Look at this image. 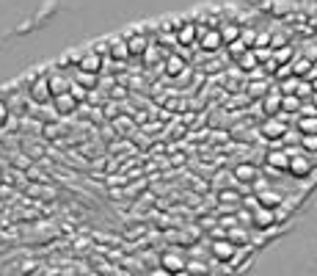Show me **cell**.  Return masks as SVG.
Instances as JSON below:
<instances>
[{
  "mask_svg": "<svg viewBox=\"0 0 317 276\" xmlns=\"http://www.w3.org/2000/svg\"><path fill=\"white\" fill-rule=\"evenodd\" d=\"M97 78L99 75H94V72H83V69H77V66H75V72H72V80L80 83L83 89H94V86H97Z\"/></svg>",
  "mask_w": 317,
  "mask_h": 276,
  "instance_id": "obj_13",
  "label": "cell"
},
{
  "mask_svg": "<svg viewBox=\"0 0 317 276\" xmlns=\"http://www.w3.org/2000/svg\"><path fill=\"white\" fill-rule=\"evenodd\" d=\"M240 66H243V69H254V66H257V53H243V56H240Z\"/></svg>",
  "mask_w": 317,
  "mask_h": 276,
  "instance_id": "obj_18",
  "label": "cell"
},
{
  "mask_svg": "<svg viewBox=\"0 0 317 276\" xmlns=\"http://www.w3.org/2000/svg\"><path fill=\"white\" fill-rule=\"evenodd\" d=\"M9 119H11V108H9V103H6L3 97H0V127L9 124Z\"/></svg>",
  "mask_w": 317,
  "mask_h": 276,
  "instance_id": "obj_19",
  "label": "cell"
},
{
  "mask_svg": "<svg viewBox=\"0 0 317 276\" xmlns=\"http://www.w3.org/2000/svg\"><path fill=\"white\" fill-rule=\"evenodd\" d=\"M47 80H50V91H52V97H58V94H66L72 89V80L66 72H61V69H50L47 72Z\"/></svg>",
  "mask_w": 317,
  "mask_h": 276,
  "instance_id": "obj_4",
  "label": "cell"
},
{
  "mask_svg": "<svg viewBox=\"0 0 317 276\" xmlns=\"http://www.w3.org/2000/svg\"><path fill=\"white\" fill-rule=\"evenodd\" d=\"M28 97L33 99V103H39V105L52 103V91H50V80H47V75H39V78H33V80H31V86H28Z\"/></svg>",
  "mask_w": 317,
  "mask_h": 276,
  "instance_id": "obj_1",
  "label": "cell"
},
{
  "mask_svg": "<svg viewBox=\"0 0 317 276\" xmlns=\"http://www.w3.org/2000/svg\"><path fill=\"white\" fill-rule=\"evenodd\" d=\"M268 166H273V169H289V155L287 152H271L268 155Z\"/></svg>",
  "mask_w": 317,
  "mask_h": 276,
  "instance_id": "obj_15",
  "label": "cell"
},
{
  "mask_svg": "<svg viewBox=\"0 0 317 276\" xmlns=\"http://www.w3.org/2000/svg\"><path fill=\"white\" fill-rule=\"evenodd\" d=\"M127 47H130V56H146V50H149V39H146L144 33H133V36L127 39Z\"/></svg>",
  "mask_w": 317,
  "mask_h": 276,
  "instance_id": "obj_9",
  "label": "cell"
},
{
  "mask_svg": "<svg viewBox=\"0 0 317 276\" xmlns=\"http://www.w3.org/2000/svg\"><path fill=\"white\" fill-rule=\"evenodd\" d=\"M199 39V28L196 22H182L179 31H177V44L182 47H193V42Z\"/></svg>",
  "mask_w": 317,
  "mask_h": 276,
  "instance_id": "obj_8",
  "label": "cell"
},
{
  "mask_svg": "<svg viewBox=\"0 0 317 276\" xmlns=\"http://www.w3.org/2000/svg\"><path fill=\"white\" fill-rule=\"evenodd\" d=\"M108 53H111L116 61H127V58H130V47H127V42H121V39H113Z\"/></svg>",
  "mask_w": 317,
  "mask_h": 276,
  "instance_id": "obj_14",
  "label": "cell"
},
{
  "mask_svg": "<svg viewBox=\"0 0 317 276\" xmlns=\"http://www.w3.org/2000/svg\"><path fill=\"white\" fill-rule=\"evenodd\" d=\"M237 254V243H232V240H215L213 243V257L221 260V262H229Z\"/></svg>",
  "mask_w": 317,
  "mask_h": 276,
  "instance_id": "obj_7",
  "label": "cell"
},
{
  "mask_svg": "<svg viewBox=\"0 0 317 276\" xmlns=\"http://www.w3.org/2000/svg\"><path fill=\"white\" fill-rule=\"evenodd\" d=\"M188 271L191 273H207V268H204V262H188Z\"/></svg>",
  "mask_w": 317,
  "mask_h": 276,
  "instance_id": "obj_21",
  "label": "cell"
},
{
  "mask_svg": "<svg viewBox=\"0 0 317 276\" xmlns=\"http://www.w3.org/2000/svg\"><path fill=\"white\" fill-rule=\"evenodd\" d=\"M182 66H185V64H182V58H179V56H171V58L166 61V69L171 72V75H179V72H182Z\"/></svg>",
  "mask_w": 317,
  "mask_h": 276,
  "instance_id": "obj_17",
  "label": "cell"
},
{
  "mask_svg": "<svg viewBox=\"0 0 317 276\" xmlns=\"http://www.w3.org/2000/svg\"><path fill=\"white\" fill-rule=\"evenodd\" d=\"M102 66H105V61H102V53H99V50H86L83 56L77 58V69H83V72H94V75H99Z\"/></svg>",
  "mask_w": 317,
  "mask_h": 276,
  "instance_id": "obj_3",
  "label": "cell"
},
{
  "mask_svg": "<svg viewBox=\"0 0 317 276\" xmlns=\"http://www.w3.org/2000/svg\"><path fill=\"white\" fill-rule=\"evenodd\" d=\"M221 202H226V205H240V193L224 191V193H221Z\"/></svg>",
  "mask_w": 317,
  "mask_h": 276,
  "instance_id": "obj_20",
  "label": "cell"
},
{
  "mask_svg": "<svg viewBox=\"0 0 317 276\" xmlns=\"http://www.w3.org/2000/svg\"><path fill=\"white\" fill-rule=\"evenodd\" d=\"M160 268H163L166 273H171V276H179L182 271H188V262L185 257H182V252H163L160 254Z\"/></svg>",
  "mask_w": 317,
  "mask_h": 276,
  "instance_id": "obj_2",
  "label": "cell"
},
{
  "mask_svg": "<svg viewBox=\"0 0 317 276\" xmlns=\"http://www.w3.org/2000/svg\"><path fill=\"white\" fill-rule=\"evenodd\" d=\"M77 103H80V99H77L72 91H66V94H58V97H52V105H56L58 116H69V113H75Z\"/></svg>",
  "mask_w": 317,
  "mask_h": 276,
  "instance_id": "obj_5",
  "label": "cell"
},
{
  "mask_svg": "<svg viewBox=\"0 0 317 276\" xmlns=\"http://www.w3.org/2000/svg\"><path fill=\"white\" fill-rule=\"evenodd\" d=\"M276 221V215L271 207H265V205H259V207H254V227H259V230H265V227H271Z\"/></svg>",
  "mask_w": 317,
  "mask_h": 276,
  "instance_id": "obj_10",
  "label": "cell"
},
{
  "mask_svg": "<svg viewBox=\"0 0 317 276\" xmlns=\"http://www.w3.org/2000/svg\"><path fill=\"white\" fill-rule=\"evenodd\" d=\"M199 44L204 47L207 53L218 50L221 44H224V36H221L218 28H207V31H199Z\"/></svg>",
  "mask_w": 317,
  "mask_h": 276,
  "instance_id": "obj_6",
  "label": "cell"
},
{
  "mask_svg": "<svg viewBox=\"0 0 317 276\" xmlns=\"http://www.w3.org/2000/svg\"><path fill=\"white\" fill-rule=\"evenodd\" d=\"M309 169H312V166H309L306 155H289V171H293L295 177H306Z\"/></svg>",
  "mask_w": 317,
  "mask_h": 276,
  "instance_id": "obj_11",
  "label": "cell"
},
{
  "mask_svg": "<svg viewBox=\"0 0 317 276\" xmlns=\"http://www.w3.org/2000/svg\"><path fill=\"white\" fill-rule=\"evenodd\" d=\"M234 174H237V180H243V183H251V180L257 177V169L248 166V163H240L237 169H234Z\"/></svg>",
  "mask_w": 317,
  "mask_h": 276,
  "instance_id": "obj_16",
  "label": "cell"
},
{
  "mask_svg": "<svg viewBox=\"0 0 317 276\" xmlns=\"http://www.w3.org/2000/svg\"><path fill=\"white\" fill-rule=\"evenodd\" d=\"M262 136L268 141H276L284 136V124H281V119H268L265 124H262Z\"/></svg>",
  "mask_w": 317,
  "mask_h": 276,
  "instance_id": "obj_12",
  "label": "cell"
}]
</instances>
